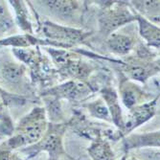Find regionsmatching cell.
Returning <instances> with one entry per match:
<instances>
[{
    "label": "cell",
    "instance_id": "603a6c76",
    "mask_svg": "<svg viewBox=\"0 0 160 160\" xmlns=\"http://www.w3.org/2000/svg\"><path fill=\"white\" fill-rule=\"evenodd\" d=\"M0 160H12L11 151L0 148Z\"/></svg>",
    "mask_w": 160,
    "mask_h": 160
},
{
    "label": "cell",
    "instance_id": "2e32d148",
    "mask_svg": "<svg viewBox=\"0 0 160 160\" xmlns=\"http://www.w3.org/2000/svg\"><path fill=\"white\" fill-rule=\"evenodd\" d=\"M26 67L23 64L16 62H5L0 70L1 78L8 85L17 87L21 84L25 79Z\"/></svg>",
    "mask_w": 160,
    "mask_h": 160
},
{
    "label": "cell",
    "instance_id": "ac0fdd59",
    "mask_svg": "<svg viewBox=\"0 0 160 160\" xmlns=\"http://www.w3.org/2000/svg\"><path fill=\"white\" fill-rule=\"evenodd\" d=\"M43 5L61 18H70L75 16L78 12L79 3L78 1H62V0H49V1H41Z\"/></svg>",
    "mask_w": 160,
    "mask_h": 160
},
{
    "label": "cell",
    "instance_id": "52a82bcc",
    "mask_svg": "<svg viewBox=\"0 0 160 160\" xmlns=\"http://www.w3.org/2000/svg\"><path fill=\"white\" fill-rule=\"evenodd\" d=\"M13 53L20 61L30 66L34 80L49 81L56 74L57 70L53 67L52 62L40 53L39 49H13Z\"/></svg>",
    "mask_w": 160,
    "mask_h": 160
},
{
    "label": "cell",
    "instance_id": "ba28073f",
    "mask_svg": "<svg viewBox=\"0 0 160 160\" xmlns=\"http://www.w3.org/2000/svg\"><path fill=\"white\" fill-rule=\"evenodd\" d=\"M92 93L91 86L86 82L69 80L64 83L48 88L42 92L46 97L56 100L66 99L71 102H81Z\"/></svg>",
    "mask_w": 160,
    "mask_h": 160
},
{
    "label": "cell",
    "instance_id": "30bf717a",
    "mask_svg": "<svg viewBox=\"0 0 160 160\" xmlns=\"http://www.w3.org/2000/svg\"><path fill=\"white\" fill-rule=\"evenodd\" d=\"M39 45L62 48L58 43L47 40L45 38L43 39V38H36L33 35L27 34V33L23 35L12 36V37L0 40V46H12V47H14V49H25L31 46L38 47Z\"/></svg>",
    "mask_w": 160,
    "mask_h": 160
},
{
    "label": "cell",
    "instance_id": "9a60e30c",
    "mask_svg": "<svg viewBox=\"0 0 160 160\" xmlns=\"http://www.w3.org/2000/svg\"><path fill=\"white\" fill-rule=\"evenodd\" d=\"M136 20L138 21L139 33L141 37L148 42L149 46L159 49L160 46V30L152 21L139 16L137 13Z\"/></svg>",
    "mask_w": 160,
    "mask_h": 160
},
{
    "label": "cell",
    "instance_id": "7a4b0ae2",
    "mask_svg": "<svg viewBox=\"0 0 160 160\" xmlns=\"http://www.w3.org/2000/svg\"><path fill=\"white\" fill-rule=\"evenodd\" d=\"M46 51L51 55L56 70L62 78L86 82L94 70L91 64L82 61L77 54L54 48H46Z\"/></svg>",
    "mask_w": 160,
    "mask_h": 160
},
{
    "label": "cell",
    "instance_id": "5b68a950",
    "mask_svg": "<svg viewBox=\"0 0 160 160\" xmlns=\"http://www.w3.org/2000/svg\"><path fill=\"white\" fill-rule=\"evenodd\" d=\"M39 27L45 39L58 43L64 49L85 44L86 38L91 35V32H84L81 29L59 25L52 21H44Z\"/></svg>",
    "mask_w": 160,
    "mask_h": 160
},
{
    "label": "cell",
    "instance_id": "d6986e66",
    "mask_svg": "<svg viewBox=\"0 0 160 160\" xmlns=\"http://www.w3.org/2000/svg\"><path fill=\"white\" fill-rule=\"evenodd\" d=\"M130 4L137 10L139 16L152 20L155 25L159 23V1H132Z\"/></svg>",
    "mask_w": 160,
    "mask_h": 160
},
{
    "label": "cell",
    "instance_id": "ffe728a7",
    "mask_svg": "<svg viewBox=\"0 0 160 160\" xmlns=\"http://www.w3.org/2000/svg\"><path fill=\"white\" fill-rule=\"evenodd\" d=\"M83 107L87 108L90 115L93 116V117L111 123V117L108 108L106 103L102 99H98L94 102H91V103L84 105Z\"/></svg>",
    "mask_w": 160,
    "mask_h": 160
},
{
    "label": "cell",
    "instance_id": "8992f818",
    "mask_svg": "<svg viewBox=\"0 0 160 160\" xmlns=\"http://www.w3.org/2000/svg\"><path fill=\"white\" fill-rule=\"evenodd\" d=\"M152 53L147 48H140L135 56L129 57L123 63L124 71L130 80L141 82L159 73V61L151 60Z\"/></svg>",
    "mask_w": 160,
    "mask_h": 160
},
{
    "label": "cell",
    "instance_id": "3957f363",
    "mask_svg": "<svg viewBox=\"0 0 160 160\" xmlns=\"http://www.w3.org/2000/svg\"><path fill=\"white\" fill-rule=\"evenodd\" d=\"M67 123H50L47 129L38 142L23 149L21 152L27 154V159L36 156L41 152H46L50 158L59 159L62 155H67L63 147V135L67 128Z\"/></svg>",
    "mask_w": 160,
    "mask_h": 160
},
{
    "label": "cell",
    "instance_id": "cb8c5ba5",
    "mask_svg": "<svg viewBox=\"0 0 160 160\" xmlns=\"http://www.w3.org/2000/svg\"><path fill=\"white\" fill-rule=\"evenodd\" d=\"M124 160H137L136 158H134V157H129V158H128V159H124Z\"/></svg>",
    "mask_w": 160,
    "mask_h": 160
},
{
    "label": "cell",
    "instance_id": "8fae6325",
    "mask_svg": "<svg viewBox=\"0 0 160 160\" xmlns=\"http://www.w3.org/2000/svg\"><path fill=\"white\" fill-rule=\"evenodd\" d=\"M119 91L121 101L128 109L144 104L143 101L146 99V94L144 93L143 89H141L134 82H130L128 79H124L121 82Z\"/></svg>",
    "mask_w": 160,
    "mask_h": 160
},
{
    "label": "cell",
    "instance_id": "44dd1931",
    "mask_svg": "<svg viewBox=\"0 0 160 160\" xmlns=\"http://www.w3.org/2000/svg\"><path fill=\"white\" fill-rule=\"evenodd\" d=\"M11 4L16 11L19 26L27 32V34L32 35V24L30 22V19L28 18V13L24 3L22 1H11Z\"/></svg>",
    "mask_w": 160,
    "mask_h": 160
},
{
    "label": "cell",
    "instance_id": "277c9868",
    "mask_svg": "<svg viewBox=\"0 0 160 160\" xmlns=\"http://www.w3.org/2000/svg\"><path fill=\"white\" fill-rule=\"evenodd\" d=\"M99 16L101 33L108 37L121 26L136 20L137 12L124 1H105Z\"/></svg>",
    "mask_w": 160,
    "mask_h": 160
},
{
    "label": "cell",
    "instance_id": "d4e9b609",
    "mask_svg": "<svg viewBox=\"0 0 160 160\" xmlns=\"http://www.w3.org/2000/svg\"><path fill=\"white\" fill-rule=\"evenodd\" d=\"M47 160H57V159H54V158H50V157H48V159Z\"/></svg>",
    "mask_w": 160,
    "mask_h": 160
},
{
    "label": "cell",
    "instance_id": "7402d4cb",
    "mask_svg": "<svg viewBox=\"0 0 160 160\" xmlns=\"http://www.w3.org/2000/svg\"><path fill=\"white\" fill-rule=\"evenodd\" d=\"M13 26V21L8 10L0 5V36L8 32Z\"/></svg>",
    "mask_w": 160,
    "mask_h": 160
},
{
    "label": "cell",
    "instance_id": "9c48e42d",
    "mask_svg": "<svg viewBox=\"0 0 160 160\" xmlns=\"http://www.w3.org/2000/svg\"><path fill=\"white\" fill-rule=\"evenodd\" d=\"M157 101L158 98L156 97L152 101L146 102V103L129 109V114L127 120L124 121L123 128L118 132V136L125 137L136 128L151 120L157 112Z\"/></svg>",
    "mask_w": 160,
    "mask_h": 160
},
{
    "label": "cell",
    "instance_id": "5bb4252c",
    "mask_svg": "<svg viewBox=\"0 0 160 160\" xmlns=\"http://www.w3.org/2000/svg\"><path fill=\"white\" fill-rule=\"evenodd\" d=\"M134 45L135 41L132 37L121 33H112L107 38V46L109 51L118 56L128 55Z\"/></svg>",
    "mask_w": 160,
    "mask_h": 160
},
{
    "label": "cell",
    "instance_id": "e0dca14e",
    "mask_svg": "<svg viewBox=\"0 0 160 160\" xmlns=\"http://www.w3.org/2000/svg\"><path fill=\"white\" fill-rule=\"evenodd\" d=\"M89 157L92 160H114L115 154L108 140L96 136L87 148Z\"/></svg>",
    "mask_w": 160,
    "mask_h": 160
},
{
    "label": "cell",
    "instance_id": "7c38bea8",
    "mask_svg": "<svg viewBox=\"0 0 160 160\" xmlns=\"http://www.w3.org/2000/svg\"><path fill=\"white\" fill-rule=\"evenodd\" d=\"M101 95L103 97V101H105L108 111L110 113L111 123H113L119 129L118 132H120L124 127L125 118L123 117L122 114V109L120 107V102L117 92L111 86H105L101 90Z\"/></svg>",
    "mask_w": 160,
    "mask_h": 160
},
{
    "label": "cell",
    "instance_id": "4fadbf2b",
    "mask_svg": "<svg viewBox=\"0 0 160 160\" xmlns=\"http://www.w3.org/2000/svg\"><path fill=\"white\" fill-rule=\"evenodd\" d=\"M159 132L146 133H129L124 138V149L126 152H128L132 150L140 149L144 147L159 148Z\"/></svg>",
    "mask_w": 160,
    "mask_h": 160
},
{
    "label": "cell",
    "instance_id": "6da1fadb",
    "mask_svg": "<svg viewBox=\"0 0 160 160\" xmlns=\"http://www.w3.org/2000/svg\"><path fill=\"white\" fill-rule=\"evenodd\" d=\"M46 110L44 108H35L32 111L23 117L14 134L4 144L6 150H14L22 147H29L40 140L47 129Z\"/></svg>",
    "mask_w": 160,
    "mask_h": 160
}]
</instances>
